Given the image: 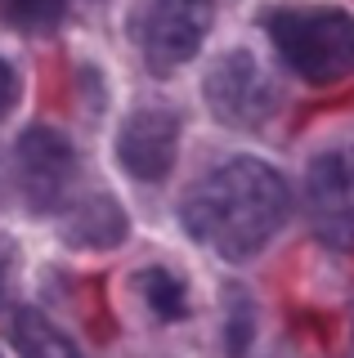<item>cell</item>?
I'll return each mask as SVG.
<instances>
[{"label":"cell","mask_w":354,"mask_h":358,"mask_svg":"<svg viewBox=\"0 0 354 358\" xmlns=\"http://www.w3.org/2000/svg\"><path fill=\"white\" fill-rule=\"evenodd\" d=\"M287 220V184L256 157H234L184 197V229L225 260H251Z\"/></svg>","instance_id":"1"},{"label":"cell","mask_w":354,"mask_h":358,"mask_svg":"<svg viewBox=\"0 0 354 358\" xmlns=\"http://www.w3.org/2000/svg\"><path fill=\"white\" fill-rule=\"evenodd\" d=\"M269 41L305 81H337L354 67V18L341 9H278Z\"/></svg>","instance_id":"2"},{"label":"cell","mask_w":354,"mask_h":358,"mask_svg":"<svg viewBox=\"0 0 354 358\" xmlns=\"http://www.w3.org/2000/svg\"><path fill=\"white\" fill-rule=\"evenodd\" d=\"M211 27V0H143L135 41L139 54L148 59L153 72H171V67L189 63Z\"/></svg>","instance_id":"3"},{"label":"cell","mask_w":354,"mask_h":358,"mask_svg":"<svg viewBox=\"0 0 354 358\" xmlns=\"http://www.w3.org/2000/svg\"><path fill=\"white\" fill-rule=\"evenodd\" d=\"M305 210L314 233L337 251H354V143L309 162Z\"/></svg>","instance_id":"4"},{"label":"cell","mask_w":354,"mask_h":358,"mask_svg":"<svg viewBox=\"0 0 354 358\" xmlns=\"http://www.w3.org/2000/svg\"><path fill=\"white\" fill-rule=\"evenodd\" d=\"M206 103L225 126H238V130L260 126L274 112V81L260 72V63L251 54L234 50L206 76Z\"/></svg>","instance_id":"5"},{"label":"cell","mask_w":354,"mask_h":358,"mask_svg":"<svg viewBox=\"0 0 354 358\" xmlns=\"http://www.w3.org/2000/svg\"><path fill=\"white\" fill-rule=\"evenodd\" d=\"M76 175V152L59 130L50 126H31L18 139V179L23 193L36 210H54L68 197V184Z\"/></svg>","instance_id":"6"},{"label":"cell","mask_w":354,"mask_h":358,"mask_svg":"<svg viewBox=\"0 0 354 358\" xmlns=\"http://www.w3.org/2000/svg\"><path fill=\"white\" fill-rule=\"evenodd\" d=\"M175 143H180V117L166 108H143L121 126L117 152H121V166L135 179L157 184L175 166Z\"/></svg>","instance_id":"7"},{"label":"cell","mask_w":354,"mask_h":358,"mask_svg":"<svg viewBox=\"0 0 354 358\" xmlns=\"http://www.w3.org/2000/svg\"><path fill=\"white\" fill-rule=\"evenodd\" d=\"M68 242L76 246H117L121 238H126V215H121V206L117 201H108V197H90V201H81V206L72 210V220H68Z\"/></svg>","instance_id":"8"},{"label":"cell","mask_w":354,"mask_h":358,"mask_svg":"<svg viewBox=\"0 0 354 358\" xmlns=\"http://www.w3.org/2000/svg\"><path fill=\"white\" fill-rule=\"evenodd\" d=\"M9 336H14V345H18V354H23V358H81V354H76V345L54 327L45 313H36V309H18Z\"/></svg>","instance_id":"9"},{"label":"cell","mask_w":354,"mask_h":358,"mask_svg":"<svg viewBox=\"0 0 354 358\" xmlns=\"http://www.w3.org/2000/svg\"><path fill=\"white\" fill-rule=\"evenodd\" d=\"M139 287H143V300L157 309V318H184L189 300H184V282H180V278H171L166 268H148V273L139 278Z\"/></svg>","instance_id":"10"},{"label":"cell","mask_w":354,"mask_h":358,"mask_svg":"<svg viewBox=\"0 0 354 358\" xmlns=\"http://www.w3.org/2000/svg\"><path fill=\"white\" fill-rule=\"evenodd\" d=\"M59 14H63V0H0V18L9 27H23V31L54 27Z\"/></svg>","instance_id":"11"},{"label":"cell","mask_w":354,"mask_h":358,"mask_svg":"<svg viewBox=\"0 0 354 358\" xmlns=\"http://www.w3.org/2000/svg\"><path fill=\"white\" fill-rule=\"evenodd\" d=\"M14 94H18V81H14V67L0 59V117L14 108Z\"/></svg>","instance_id":"12"},{"label":"cell","mask_w":354,"mask_h":358,"mask_svg":"<svg viewBox=\"0 0 354 358\" xmlns=\"http://www.w3.org/2000/svg\"><path fill=\"white\" fill-rule=\"evenodd\" d=\"M9 282H14V246L9 238H0V300L9 296Z\"/></svg>","instance_id":"13"}]
</instances>
